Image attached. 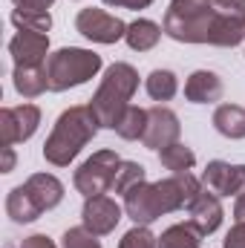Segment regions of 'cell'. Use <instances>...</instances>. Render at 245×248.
I'll list each match as a JSON object with an SVG mask.
<instances>
[{"label": "cell", "mask_w": 245, "mask_h": 248, "mask_svg": "<svg viewBox=\"0 0 245 248\" xmlns=\"http://www.w3.org/2000/svg\"><path fill=\"white\" fill-rule=\"evenodd\" d=\"M222 93H225V84L211 69H196L184 81V98L190 104H214V101L222 98Z\"/></svg>", "instance_id": "cell-15"}, {"label": "cell", "mask_w": 245, "mask_h": 248, "mask_svg": "<svg viewBox=\"0 0 245 248\" xmlns=\"http://www.w3.org/2000/svg\"><path fill=\"white\" fill-rule=\"evenodd\" d=\"M179 133H182V124H179V116L162 104L150 107L147 110V130L141 136V141L150 147V150H165L170 147L173 141H179Z\"/></svg>", "instance_id": "cell-10"}, {"label": "cell", "mask_w": 245, "mask_h": 248, "mask_svg": "<svg viewBox=\"0 0 245 248\" xmlns=\"http://www.w3.org/2000/svg\"><path fill=\"white\" fill-rule=\"evenodd\" d=\"M9 55L15 58V66H44L49 61V35L46 32H17L9 41Z\"/></svg>", "instance_id": "cell-12"}, {"label": "cell", "mask_w": 245, "mask_h": 248, "mask_svg": "<svg viewBox=\"0 0 245 248\" xmlns=\"http://www.w3.org/2000/svg\"><path fill=\"white\" fill-rule=\"evenodd\" d=\"M234 219H237V222H245V185H243V190L237 193V205H234Z\"/></svg>", "instance_id": "cell-31"}, {"label": "cell", "mask_w": 245, "mask_h": 248, "mask_svg": "<svg viewBox=\"0 0 245 248\" xmlns=\"http://www.w3.org/2000/svg\"><path fill=\"white\" fill-rule=\"evenodd\" d=\"M63 248H101L98 243V237L92 234V231H87L84 225H78V228H69L66 234H63Z\"/></svg>", "instance_id": "cell-26"}, {"label": "cell", "mask_w": 245, "mask_h": 248, "mask_svg": "<svg viewBox=\"0 0 245 248\" xmlns=\"http://www.w3.org/2000/svg\"><path fill=\"white\" fill-rule=\"evenodd\" d=\"M12 23L17 26V32H49L52 17H49V12H20V9H15Z\"/></svg>", "instance_id": "cell-23"}, {"label": "cell", "mask_w": 245, "mask_h": 248, "mask_svg": "<svg viewBox=\"0 0 245 248\" xmlns=\"http://www.w3.org/2000/svg\"><path fill=\"white\" fill-rule=\"evenodd\" d=\"M119 248H159V237H153L147 225H136L122 237Z\"/></svg>", "instance_id": "cell-25"}, {"label": "cell", "mask_w": 245, "mask_h": 248, "mask_svg": "<svg viewBox=\"0 0 245 248\" xmlns=\"http://www.w3.org/2000/svg\"><path fill=\"white\" fill-rule=\"evenodd\" d=\"M147 95L153 101H170L176 93H179V78L170 72V69H153L147 75Z\"/></svg>", "instance_id": "cell-19"}, {"label": "cell", "mask_w": 245, "mask_h": 248, "mask_svg": "<svg viewBox=\"0 0 245 248\" xmlns=\"http://www.w3.org/2000/svg\"><path fill=\"white\" fill-rule=\"evenodd\" d=\"M159 38H162V26L153 23V20H144V17L133 20V23L127 26V35H124L127 46L136 49V52H147V49H153V46L159 44Z\"/></svg>", "instance_id": "cell-17"}, {"label": "cell", "mask_w": 245, "mask_h": 248, "mask_svg": "<svg viewBox=\"0 0 245 248\" xmlns=\"http://www.w3.org/2000/svg\"><path fill=\"white\" fill-rule=\"evenodd\" d=\"M199 190H202V182L190 170L173 173L170 179H159V182L144 179L124 193V211L136 225H150L165 214L187 208Z\"/></svg>", "instance_id": "cell-2"}, {"label": "cell", "mask_w": 245, "mask_h": 248, "mask_svg": "<svg viewBox=\"0 0 245 248\" xmlns=\"http://www.w3.org/2000/svg\"><path fill=\"white\" fill-rule=\"evenodd\" d=\"M202 185L208 190H214L216 196H237L245 185V165H231V162H208L205 168V176H202Z\"/></svg>", "instance_id": "cell-14"}, {"label": "cell", "mask_w": 245, "mask_h": 248, "mask_svg": "<svg viewBox=\"0 0 245 248\" xmlns=\"http://www.w3.org/2000/svg\"><path fill=\"white\" fill-rule=\"evenodd\" d=\"M165 35L179 44L237 46L245 41V0H170Z\"/></svg>", "instance_id": "cell-1"}, {"label": "cell", "mask_w": 245, "mask_h": 248, "mask_svg": "<svg viewBox=\"0 0 245 248\" xmlns=\"http://www.w3.org/2000/svg\"><path fill=\"white\" fill-rule=\"evenodd\" d=\"M225 248H245V222H237L225 234Z\"/></svg>", "instance_id": "cell-27"}, {"label": "cell", "mask_w": 245, "mask_h": 248, "mask_svg": "<svg viewBox=\"0 0 245 248\" xmlns=\"http://www.w3.org/2000/svg\"><path fill=\"white\" fill-rule=\"evenodd\" d=\"M159 159H162V165H165L168 170H173V173H187V170L196 165L193 150H190L187 144H182V141H173L170 147L159 150Z\"/></svg>", "instance_id": "cell-21"}, {"label": "cell", "mask_w": 245, "mask_h": 248, "mask_svg": "<svg viewBox=\"0 0 245 248\" xmlns=\"http://www.w3.org/2000/svg\"><path fill=\"white\" fill-rule=\"evenodd\" d=\"M98 69H101V55L98 52L81 49V46H63L58 52H52L49 61H46L49 90L52 93H63L69 87H81Z\"/></svg>", "instance_id": "cell-6"}, {"label": "cell", "mask_w": 245, "mask_h": 248, "mask_svg": "<svg viewBox=\"0 0 245 248\" xmlns=\"http://www.w3.org/2000/svg\"><path fill=\"white\" fill-rule=\"evenodd\" d=\"M202 234L187 222V225H170L168 231H162V237H159V248H199V240Z\"/></svg>", "instance_id": "cell-20"}, {"label": "cell", "mask_w": 245, "mask_h": 248, "mask_svg": "<svg viewBox=\"0 0 245 248\" xmlns=\"http://www.w3.org/2000/svg\"><path fill=\"white\" fill-rule=\"evenodd\" d=\"M38 124H41V110L35 104L3 107L0 110V141H3V147H12V144L32 139Z\"/></svg>", "instance_id": "cell-9"}, {"label": "cell", "mask_w": 245, "mask_h": 248, "mask_svg": "<svg viewBox=\"0 0 245 248\" xmlns=\"http://www.w3.org/2000/svg\"><path fill=\"white\" fill-rule=\"evenodd\" d=\"M15 168V153H12V147H3V173H9Z\"/></svg>", "instance_id": "cell-32"}, {"label": "cell", "mask_w": 245, "mask_h": 248, "mask_svg": "<svg viewBox=\"0 0 245 248\" xmlns=\"http://www.w3.org/2000/svg\"><path fill=\"white\" fill-rule=\"evenodd\" d=\"M214 127L225 139H245V110L237 104H219L214 113Z\"/></svg>", "instance_id": "cell-18"}, {"label": "cell", "mask_w": 245, "mask_h": 248, "mask_svg": "<svg viewBox=\"0 0 245 248\" xmlns=\"http://www.w3.org/2000/svg\"><path fill=\"white\" fill-rule=\"evenodd\" d=\"M107 6H116V9H147L153 0H104Z\"/></svg>", "instance_id": "cell-30"}, {"label": "cell", "mask_w": 245, "mask_h": 248, "mask_svg": "<svg viewBox=\"0 0 245 248\" xmlns=\"http://www.w3.org/2000/svg\"><path fill=\"white\" fill-rule=\"evenodd\" d=\"M144 130H147V110H141V107H127V113L122 116V122L116 127V133L127 141L141 139Z\"/></svg>", "instance_id": "cell-22"}, {"label": "cell", "mask_w": 245, "mask_h": 248, "mask_svg": "<svg viewBox=\"0 0 245 248\" xmlns=\"http://www.w3.org/2000/svg\"><path fill=\"white\" fill-rule=\"evenodd\" d=\"M98 119L92 113V107L87 104H75L69 110H63L58 116V122L52 127L46 144H44V159L55 168H66L98 133Z\"/></svg>", "instance_id": "cell-3"}, {"label": "cell", "mask_w": 245, "mask_h": 248, "mask_svg": "<svg viewBox=\"0 0 245 248\" xmlns=\"http://www.w3.org/2000/svg\"><path fill=\"white\" fill-rule=\"evenodd\" d=\"M12 81H15V90H17L23 98H38L41 93L49 90L46 66H15Z\"/></svg>", "instance_id": "cell-16"}, {"label": "cell", "mask_w": 245, "mask_h": 248, "mask_svg": "<svg viewBox=\"0 0 245 248\" xmlns=\"http://www.w3.org/2000/svg\"><path fill=\"white\" fill-rule=\"evenodd\" d=\"M187 214H190V225H193L202 237L214 234V231L222 225V217H225L219 196H216L214 190H208V187H202V190L196 193V199L187 205Z\"/></svg>", "instance_id": "cell-13"}, {"label": "cell", "mask_w": 245, "mask_h": 248, "mask_svg": "<svg viewBox=\"0 0 245 248\" xmlns=\"http://www.w3.org/2000/svg\"><path fill=\"white\" fill-rule=\"evenodd\" d=\"M119 165H122V159H119L116 150H98V153H92L75 170V187H78V193H84V199H90V196H101V193L113 190V179H116Z\"/></svg>", "instance_id": "cell-7"}, {"label": "cell", "mask_w": 245, "mask_h": 248, "mask_svg": "<svg viewBox=\"0 0 245 248\" xmlns=\"http://www.w3.org/2000/svg\"><path fill=\"white\" fill-rule=\"evenodd\" d=\"M138 182H144V168L138 162H122L113 179V193H127L130 187H136Z\"/></svg>", "instance_id": "cell-24"}, {"label": "cell", "mask_w": 245, "mask_h": 248, "mask_svg": "<svg viewBox=\"0 0 245 248\" xmlns=\"http://www.w3.org/2000/svg\"><path fill=\"white\" fill-rule=\"evenodd\" d=\"M75 29L87 38V41H95V44H116L127 35V23L122 17L104 12V9H81L78 17H75Z\"/></svg>", "instance_id": "cell-8"}, {"label": "cell", "mask_w": 245, "mask_h": 248, "mask_svg": "<svg viewBox=\"0 0 245 248\" xmlns=\"http://www.w3.org/2000/svg\"><path fill=\"white\" fill-rule=\"evenodd\" d=\"M136 90H138V72L130 63L119 61L113 66H107V72L101 78V87L95 90V95L90 101L98 124L107 127V130H116L122 116L127 113V107H130V98H133Z\"/></svg>", "instance_id": "cell-4"}, {"label": "cell", "mask_w": 245, "mask_h": 248, "mask_svg": "<svg viewBox=\"0 0 245 248\" xmlns=\"http://www.w3.org/2000/svg\"><path fill=\"white\" fill-rule=\"evenodd\" d=\"M20 12H49V6L55 0H12Z\"/></svg>", "instance_id": "cell-28"}, {"label": "cell", "mask_w": 245, "mask_h": 248, "mask_svg": "<svg viewBox=\"0 0 245 248\" xmlns=\"http://www.w3.org/2000/svg\"><path fill=\"white\" fill-rule=\"evenodd\" d=\"M81 219H84V228L92 231L95 237H104V234H113L116 225L122 222V208L116 199L110 196H90L84 202V211H81Z\"/></svg>", "instance_id": "cell-11"}, {"label": "cell", "mask_w": 245, "mask_h": 248, "mask_svg": "<svg viewBox=\"0 0 245 248\" xmlns=\"http://www.w3.org/2000/svg\"><path fill=\"white\" fill-rule=\"evenodd\" d=\"M61 199H63V185L52 173H32L23 185L9 190L6 214L12 217V222L26 225V222H35L44 211L58 208Z\"/></svg>", "instance_id": "cell-5"}, {"label": "cell", "mask_w": 245, "mask_h": 248, "mask_svg": "<svg viewBox=\"0 0 245 248\" xmlns=\"http://www.w3.org/2000/svg\"><path fill=\"white\" fill-rule=\"evenodd\" d=\"M20 248H55V243L46 237V234H32V237H26Z\"/></svg>", "instance_id": "cell-29"}]
</instances>
